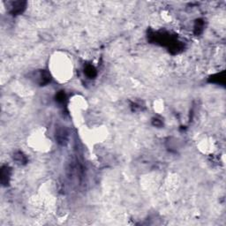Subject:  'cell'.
Masks as SVG:
<instances>
[{"label": "cell", "mask_w": 226, "mask_h": 226, "mask_svg": "<svg viewBox=\"0 0 226 226\" xmlns=\"http://www.w3.org/2000/svg\"><path fill=\"white\" fill-rule=\"evenodd\" d=\"M9 169L7 167H4L2 169V172H1V180L4 184L7 183V179L9 178Z\"/></svg>", "instance_id": "7a4b0ae2"}, {"label": "cell", "mask_w": 226, "mask_h": 226, "mask_svg": "<svg viewBox=\"0 0 226 226\" xmlns=\"http://www.w3.org/2000/svg\"><path fill=\"white\" fill-rule=\"evenodd\" d=\"M23 8H24V6H23L22 2H15V3L12 4V6H11L12 10L11 11H12V12L17 13V12H20Z\"/></svg>", "instance_id": "6da1fadb"}]
</instances>
